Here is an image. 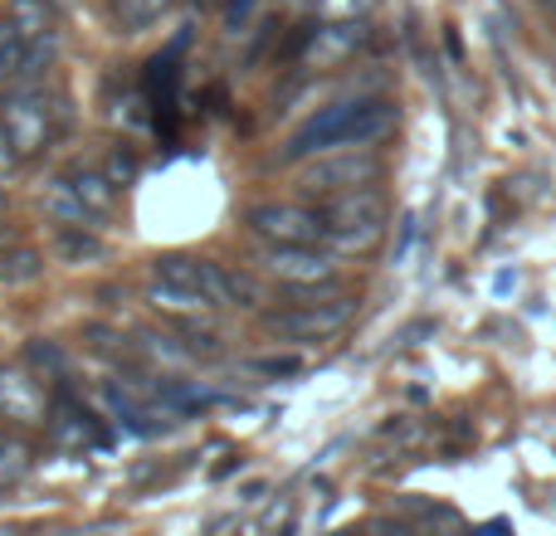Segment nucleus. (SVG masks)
<instances>
[{
	"label": "nucleus",
	"instance_id": "23",
	"mask_svg": "<svg viewBox=\"0 0 556 536\" xmlns=\"http://www.w3.org/2000/svg\"><path fill=\"white\" fill-rule=\"evenodd\" d=\"M29 361H35V366H49V371H64V356H59L54 346H29Z\"/></svg>",
	"mask_w": 556,
	"mask_h": 536
},
{
	"label": "nucleus",
	"instance_id": "9",
	"mask_svg": "<svg viewBox=\"0 0 556 536\" xmlns=\"http://www.w3.org/2000/svg\"><path fill=\"white\" fill-rule=\"evenodd\" d=\"M366 44V25L362 20H337V25H323L313 35V44H307V64L327 68V64H342L346 54H356V49Z\"/></svg>",
	"mask_w": 556,
	"mask_h": 536
},
{
	"label": "nucleus",
	"instance_id": "3",
	"mask_svg": "<svg viewBox=\"0 0 556 536\" xmlns=\"http://www.w3.org/2000/svg\"><path fill=\"white\" fill-rule=\"evenodd\" d=\"M323 240H332L346 254H366L386 230V201L371 186H356V191H337L323 205Z\"/></svg>",
	"mask_w": 556,
	"mask_h": 536
},
{
	"label": "nucleus",
	"instance_id": "15",
	"mask_svg": "<svg viewBox=\"0 0 556 536\" xmlns=\"http://www.w3.org/2000/svg\"><path fill=\"white\" fill-rule=\"evenodd\" d=\"M108 400H113V410L123 414V420L132 424V430H142V434H156V430H162V424H166V420L156 424V414L147 410V405H137V395H132V391H123V385H117V381L108 385Z\"/></svg>",
	"mask_w": 556,
	"mask_h": 536
},
{
	"label": "nucleus",
	"instance_id": "24",
	"mask_svg": "<svg viewBox=\"0 0 556 536\" xmlns=\"http://www.w3.org/2000/svg\"><path fill=\"white\" fill-rule=\"evenodd\" d=\"M15 162H20V146H15V137H10L5 127H0V171H10Z\"/></svg>",
	"mask_w": 556,
	"mask_h": 536
},
{
	"label": "nucleus",
	"instance_id": "8",
	"mask_svg": "<svg viewBox=\"0 0 556 536\" xmlns=\"http://www.w3.org/2000/svg\"><path fill=\"white\" fill-rule=\"evenodd\" d=\"M0 107H5V113H0V127L15 137L20 156H25V152H39V146H45V137H49L45 93H39V88H20V93H10Z\"/></svg>",
	"mask_w": 556,
	"mask_h": 536
},
{
	"label": "nucleus",
	"instance_id": "19",
	"mask_svg": "<svg viewBox=\"0 0 556 536\" xmlns=\"http://www.w3.org/2000/svg\"><path fill=\"white\" fill-rule=\"evenodd\" d=\"M25 469H29L25 444H20V439H5V434H0V488H5V483H15Z\"/></svg>",
	"mask_w": 556,
	"mask_h": 536
},
{
	"label": "nucleus",
	"instance_id": "7",
	"mask_svg": "<svg viewBox=\"0 0 556 536\" xmlns=\"http://www.w3.org/2000/svg\"><path fill=\"white\" fill-rule=\"evenodd\" d=\"M254 234L264 244H317L323 240V215L317 210H303V205H254L244 215Z\"/></svg>",
	"mask_w": 556,
	"mask_h": 536
},
{
	"label": "nucleus",
	"instance_id": "18",
	"mask_svg": "<svg viewBox=\"0 0 556 536\" xmlns=\"http://www.w3.org/2000/svg\"><path fill=\"white\" fill-rule=\"evenodd\" d=\"M39 268L45 259L35 250H10L0 254V283H29V278H39Z\"/></svg>",
	"mask_w": 556,
	"mask_h": 536
},
{
	"label": "nucleus",
	"instance_id": "11",
	"mask_svg": "<svg viewBox=\"0 0 556 536\" xmlns=\"http://www.w3.org/2000/svg\"><path fill=\"white\" fill-rule=\"evenodd\" d=\"M147 303H152L156 312H176V317H201L215 307L211 297L191 293V288H176V283H166V278H152V283H147Z\"/></svg>",
	"mask_w": 556,
	"mask_h": 536
},
{
	"label": "nucleus",
	"instance_id": "12",
	"mask_svg": "<svg viewBox=\"0 0 556 536\" xmlns=\"http://www.w3.org/2000/svg\"><path fill=\"white\" fill-rule=\"evenodd\" d=\"M68 186L78 191V201H84V210L93 215V220H108V215H113L117 186L108 181V171L98 176V171H84V166H78V171H68Z\"/></svg>",
	"mask_w": 556,
	"mask_h": 536
},
{
	"label": "nucleus",
	"instance_id": "25",
	"mask_svg": "<svg viewBox=\"0 0 556 536\" xmlns=\"http://www.w3.org/2000/svg\"><path fill=\"white\" fill-rule=\"evenodd\" d=\"M552 10H556V0H552Z\"/></svg>",
	"mask_w": 556,
	"mask_h": 536
},
{
	"label": "nucleus",
	"instance_id": "17",
	"mask_svg": "<svg viewBox=\"0 0 556 536\" xmlns=\"http://www.w3.org/2000/svg\"><path fill=\"white\" fill-rule=\"evenodd\" d=\"M166 10H172V0H117V20H123V29H152Z\"/></svg>",
	"mask_w": 556,
	"mask_h": 536
},
{
	"label": "nucleus",
	"instance_id": "21",
	"mask_svg": "<svg viewBox=\"0 0 556 536\" xmlns=\"http://www.w3.org/2000/svg\"><path fill=\"white\" fill-rule=\"evenodd\" d=\"M254 5H260V0H225V29H240Z\"/></svg>",
	"mask_w": 556,
	"mask_h": 536
},
{
	"label": "nucleus",
	"instance_id": "14",
	"mask_svg": "<svg viewBox=\"0 0 556 536\" xmlns=\"http://www.w3.org/2000/svg\"><path fill=\"white\" fill-rule=\"evenodd\" d=\"M45 210L54 215L59 225H88V220H93V215L84 210V201H78V191L68 186V176H64V181H54V186L45 191Z\"/></svg>",
	"mask_w": 556,
	"mask_h": 536
},
{
	"label": "nucleus",
	"instance_id": "16",
	"mask_svg": "<svg viewBox=\"0 0 556 536\" xmlns=\"http://www.w3.org/2000/svg\"><path fill=\"white\" fill-rule=\"evenodd\" d=\"M59 254H64V259H98L103 240H98L88 225H59Z\"/></svg>",
	"mask_w": 556,
	"mask_h": 536
},
{
	"label": "nucleus",
	"instance_id": "6",
	"mask_svg": "<svg viewBox=\"0 0 556 536\" xmlns=\"http://www.w3.org/2000/svg\"><path fill=\"white\" fill-rule=\"evenodd\" d=\"M260 264L264 273L288 288H327L337 278V264L327 254H317L313 244H269L260 254Z\"/></svg>",
	"mask_w": 556,
	"mask_h": 536
},
{
	"label": "nucleus",
	"instance_id": "13",
	"mask_svg": "<svg viewBox=\"0 0 556 536\" xmlns=\"http://www.w3.org/2000/svg\"><path fill=\"white\" fill-rule=\"evenodd\" d=\"M10 25H15V35L25 39V44H35V39L54 35V20H49V5H45V0H10Z\"/></svg>",
	"mask_w": 556,
	"mask_h": 536
},
{
	"label": "nucleus",
	"instance_id": "22",
	"mask_svg": "<svg viewBox=\"0 0 556 536\" xmlns=\"http://www.w3.org/2000/svg\"><path fill=\"white\" fill-rule=\"evenodd\" d=\"M323 10H327V15L352 20V15H362V10H371V0H323Z\"/></svg>",
	"mask_w": 556,
	"mask_h": 536
},
{
	"label": "nucleus",
	"instance_id": "2",
	"mask_svg": "<svg viewBox=\"0 0 556 536\" xmlns=\"http://www.w3.org/2000/svg\"><path fill=\"white\" fill-rule=\"evenodd\" d=\"M152 278L191 288V293L211 297L215 307H260L264 303V288L254 283L250 273H235V268H220L211 259H191V254H166V259H156Z\"/></svg>",
	"mask_w": 556,
	"mask_h": 536
},
{
	"label": "nucleus",
	"instance_id": "4",
	"mask_svg": "<svg viewBox=\"0 0 556 536\" xmlns=\"http://www.w3.org/2000/svg\"><path fill=\"white\" fill-rule=\"evenodd\" d=\"M376 176H381V162L366 146H337V152H317V162L298 171V186L307 195H337V191L371 186Z\"/></svg>",
	"mask_w": 556,
	"mask_h": 536
},
{
	"label": "nucleus",
	"instance_id": "10",
	"mask_svg": "<svg viewBox=\"0 0 556 536\" xmlns=\"http://www.w3.org/2000/svg\"><path fill=\"white\" fill-rule=\"evenodd\" d=\"M0 410H5V420H20V424L45 420V391H39V381H29L25 371H0Z\"/></svg>",
	"mask_w": 556,
	"mask_h": 536
},
{
	"label": "nucleus",
	"instance_id": "1",
	"mask_svg": "<svg viewBox=\"0 0 556 536\" xmlns=\"http://www.w3.org/2000/svg\"><path fill=\"white\" fill-rule=\"evenodd\" d=\"M395 103L391 98H352V103H332L317 117H307L283 146V162H303L317 152H337V146H371L395 132Z\"/></svg>",
	"mask_w": 556,
	"mask_h": 536
},
{
	"label": "nucleus",
	"instance_id": "20",
	"mask_svg": "<svg viewBox=\"0 0 556 536\" xmlns=\"http://www.w3.org/2000/svg\"><path fill=\"white\" fill-rule=\"evenodd\" d=\"M132 176H137V156L117 146V152L108 156V181H113V186H127V181H132Z\"/></svg>",
	"mask_w": 556,
	"mask_h": 536
},
{
	"label": "nucleus",
	"instance_id": "5",
	"mask_svg": "<svg viewBox=\"0 0 556 536\" xmlns=\"http://www.w3.org/2000/svg\"><path fill=\"white\" fill-rule=\"evenodd\" d=\"M352 312H356L352 297H327V303H298L283 307V312H269L264 327L274 336H288V342H327V336H337L352 322Z\"/></svg>",
	"mask_w": 556,
	"mask_h": 536
}]
</instances>
